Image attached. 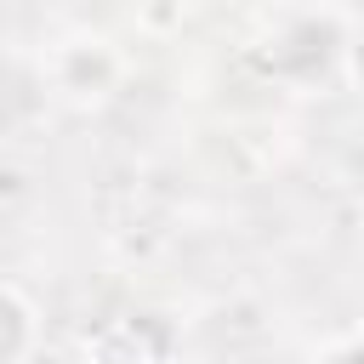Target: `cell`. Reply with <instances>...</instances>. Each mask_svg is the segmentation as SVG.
<instances>
[{
  "mask_svg": "<svg viewBox=\"0 0 364 364\" xmlns=\"http://www.w3.org/2000/svg\"><path fill=\"white\" fill-rule=\"evenodd\" d=\"M119 80H125V57L102 34H80V40L57 46V57H51V85L68 102H108L119 91Z\"/></svg>",
  "mask_w": 364,
  "mask_h": 364,
  "instance_id": "cell-1",
  "label": "cell"
},
{
  "mask_svg": "<svg viewBox=\"0 0 364 364\" xmlns=\"http://www.w3.org/2000/svg\"><path fill=\"white\" fill-rule=\"evenodd\" d=\"M40 347V301L23 290V279L0 284V364H28Z\"/></svg>",
  "mask_w": 364,
  "mask_h": 364,
  "instance_id": "cell-2",
  "label": "cell"
},
{
  "mask_svg": "<svg viewBox=\"0 0 364 364\" xmlns=\"http://www.w3.org/2000/svg\"><path fill=\"white\" fill-rule=\"evenodd\" d=\"M85 358L91 364H154V347L142 341L136 324H108L85 341Z\"/></svg>",
  "mask_w": 364,
  "mask_h": 364,
  "instance_id": "cell-3",
  "label": "cell"
},
{
  "mask_svg": "<svg viewBox=\"0 0 364 364\" xmlns=\"http://www.w3.org/2000/svg\"><path fill=\"white\" fill-rule=\"evenodd\" d=\"M188 23V6L182 0H154V6H136V28L142 34H171Z\"/></svg>",
  "mask_w": 364,
  "mask_h": 364,
  "instance_id": "cell-4",
  "label": "cell"
},
{
  "mask_svg": "<svg viewBox=\"0 0 364 364\" xmlns=\"http://www.w3.org/2000/svg\"><path fill=\"white\" fill-rule=\"evenodd\" d=\"M341 80H347L353 91H364V34H353V40L341 46Z\"/></svg>",
  "mask_w": 364,
  "mask_h": 364,
  "instance_id": "cell-5",
  "label": "cell"
}]
</instances>
